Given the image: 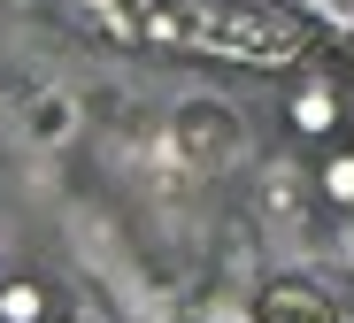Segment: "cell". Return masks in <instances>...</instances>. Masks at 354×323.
Wrapping results in <instances>:
<instances>
[{
    "mask_svg": "<svg viewBox=\"0 0 354 323\" xmlns=\"http://www.w3.org/2000/svg\"><path fill=\"white\" fill-rule=\"evenodd\" d=\"M185 16L208 46L223 54H254V62H285V54H301V31H292L285 16L270 8H247V0H185Z\"/></svg>",
    "mask_w": 354,
    "mask_h": 323,
    "instance_id": "cell-1",
    "label": "cell"
},
{
    "mask_svg": "<svg viewBox=\"0 0 354 323\" xmlns=\"http://www.w3.org/2000/svg\"><path fill=\"white\" fill-rule=\"evenodd\" d=\"M247 323H346V308L324 277H270L247 300Z\"/></svg>",
    "mask_w": 354,
    "mask_h": 323,
    "instance_id": "cell-2",
    "label": "cell"
},
{
    "mask_svg": "<svg viewBox=\"0 0 354 323\" xmlns=\"http://www.w3.org/2000/svg\"><path fill=\"white\" fill-rule=\"evenodd\" d=\"M177 154L201 162V169H223L231 154H247V131H239V116H231V108L193 100L185 116H177Z\"/></svg>",
    "mask_w": 354,
    "mask_h": 323,
    "instance_id": "cell-3",
    "label": "cell"
},
{
    "mask_svg": "<svg viewBox=\"0 0 354 323\" xmlns=\"http://www.w3.org/2000/svg\"><path fill=\"white\" fill-rule=\"evenodd\" d=\"M285 116H292V131H301V139H331L339 123H346V108H339V93H331V85H301Z\"/></svg>",
    "mask_w": 354,
    "mask_h": 323,
    "instance_id": "cell-4",
    "label": "cell"
},
{
    "mask_svg": "<svg viewBox=\"0 0 354 323\" xmlns=\"http://www.w3.org/2000/svg\"><path fill=\"white\" fill-rule=\"evenodd\" d=\"M308 185L324 192V201L346 216L354 208V147H331V154H316V169H308Z\"/></svg>",
    "mask_w": 354,
    "mask_h": 323,
    "instance_id": "cell-5",
    "label": "cell"
},
{
    "mask_svg": "<svg viewBox=\"0 0 354 323\" xmlns=\"http://www.w3.org/2000/svg\"><path fill=\"white\" fill-rule=\"evenodd\" d=\"M0 323H46V293H39L31 277L0 285Z\"/></svg>",
    "mask_w": 354,
    "mask_h": 323,
    "instance_id": "cell-6",
    "label": "cell"
},
{
    "mask_svg": "<svg viewBox=\"0 0 354 323\" xmlns=\"http://www.w3.org/2000/svg\"><path fill=\"white\" fill-rule=\"evenodd\" d=\"M346 246H354V208H346Z\"/></svg>",
    "mask_w": 354,
    "mask_h": 323,
    "instance_id": "cell-7",
    "label": "cell"
}]
</instances>
